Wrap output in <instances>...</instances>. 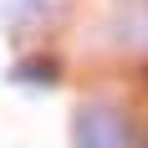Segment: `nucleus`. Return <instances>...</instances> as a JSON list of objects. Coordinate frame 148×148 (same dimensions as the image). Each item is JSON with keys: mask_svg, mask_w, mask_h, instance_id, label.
<instances>
[{"mask_svg": "<svg viewBox=\"0 0 148 148\" xmlns=\"http://www.w3.org/2000/svg\"><path fill=\"white\" fill-rule=\"evenodd\" d=\"M15 82H41V87H51L56 82V66H15Z\"/></svg>", "mask_w": 148, "mask_h": 148, "instance_id": "1", "label": "nucleus"}]
</instances>
